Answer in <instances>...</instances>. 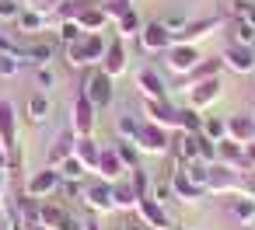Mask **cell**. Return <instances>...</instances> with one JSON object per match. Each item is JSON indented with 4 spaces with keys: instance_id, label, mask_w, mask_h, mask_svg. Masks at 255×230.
Masks as SVG:
<instances>
[{
    "instance_id": "1",
    "label": "cell",
    "mask_w": 255,
    "mask_h": 230,
    "mask_svg": "<svg viewBox=\"0 0 255 230\" xmlns=\"http://www.w3.org/2000/svg\"><path fill=\"white\" fill-rule=\"evenodd\" d=\"M0 147H4L7 157H11L7 171L14 178L25 167V157H21V143H18V112H14V105L7 98H0Z\"/></svg>"
},
{
    "instance_id": "2",
    "label": "cell",
    "mask_w": 255,
    "mask_h": 230,
    "mask_svg": "<svg viewBox=\"0 0 255 230\" xmlns=\"http://www.w3.org/2000/svg\"><path fill=\"white\" fill-rule=\"evenodd\" d=\"M171 129H164V126H157V122H150V119H140V126H136V133H133V143H136V150L140 153H150V157H164V153H171Z\"/></svg>"
},
{
    "instance_id": "3",
    "label": "cell",
    "mask_w": 255,
    "mask_h": 230,
    "mask_svg": "<svg viewBox=\"0 0 255 230\" xmlns=\"http://www.w3.org/2000/svg\"><path fill=\"white\" fill-rule=\"evenodd\" d=\"M81 199L91 213H116V192H112V181L105 178H84Z\"/></svg>"
},
{
    "instance_id": "4",
    "label": "cell",
    "mask_w": 255,
    "mask_h": 230,
    "mask_svg": "<svg viewBox=\"0 0 255 230\" xmlns=\"http://www.w3.org/2000/svg\"><path fill=\"white\" fill-rule=\"evenodd\" d=\"M81 91L91 98V105H95V108H109V105H112V98H116V80H112L102 67H91V70H88V77H84V84H81Z\"/></svg>"
},
{
    "instance_id": "5",
    "label": "cell",
    "mask_w": 255,
    "mask_h": 230,
    "mask_svg": "<svg viewBox=\"0 0 255 230\" xmlns=\"http://www.w3.org/2000/svg\"><path fill=\"white\" fill-rule=\"evenodd\" d=\"M203 63V53H199V46H185V42H171L168 49H164V67L175 74V77H185L189 70H196Z\"/></svg>"
},
{
    "instance_id": "6",
    "label": "cell",
    "mask_w": 255,
    "mask_h": 230,
    "mask_svg": "<svg viewBox=\"0 0 255 230\" xmlns=\"http://www.w3.org/2000/svg\"><path fill=\"white\" fill-rule=\"evenodd\" d=\"M60 188H63L60 167H42V171H35V174L25 181V195H32V199H53Z\"/></svg>"
},
{
    "instance_id": "7",
    "label": "cell",
    "mask_w": 255,
    "mask_h": 230,
    "mask_svg": "<svg viewBox=\"0 0 255 230\" xmlns=\"http://www.w3.org/2000/svg\"><path fill=\"white\" fill-rule=\"evenodd\" d=\"M220 60H224V67L231 70V74H255V46H238V42H227L224 46V53H220Z\"/></svg>"
},
{
    "instance_id": "8",
    "label": "cell",
    "mask_w": 255,
    "mask_h": 230,
    "mask_svg": "<svg viewBox=\"0 0 255 230\" xmlns=\"http://www.w3.org/2000/svg\"><path fill=\"white\" fill-rule=\"evenodd\" d=\"M238 181H241V171H234L227 164H210L206 192L210 195H238Z\"/></svg>"
},
{
    "instance_id": "9",
    "label": "cell",
    "mask_w": 255,
    "mask_h": 230,
    "mask_svg": "<svg viewBox=\"0 0 255 230\" xmlns=\"http://www.w3.org/2000/svg\"><path fill=\"white\" fill-rule=\"evenodd\" d=\"M171 195H175L178 202L192 206V202L206 199L210 192H206V188H199V185H196V181L185 174V167H182V164H175V167H171Z\"/></svg>"
},
{
    "instance_id": "10",
    "label": "cell",
    "mask_w": 255,
    "mask_h": 230,
    "mask_svg": "<svg viewBox=\"0 0 255 230\" xmlns=\"http://www.w3.org/2000/svg\"><path fill=\"white\" fill-rule=\"evenodd\" d=\"M136 216H140L150 230H171V227H175L171 216H168V209H164V202H157L154 195L136 199Z\"/></svg>"
},
{
    "instance_id": "11",
    "label": "cell",
    "mask_w": 255,
    "mask_h": 230,
    "mask_svg": "<svg viewBox=\"0 0 255 230\" xmlns=\"http://www.w3.org/2000/svg\"><path fill=\"white\" fill-rule=\"evenodd\" d=\"M136 42H140V49H143V53H150V56H164V49L171 46V35L164 32V25H161V21H143V28H140V35H136Z\"/></svg>"
},
{
    "instance_id": "12",
    "label": "cell",
    "mask_w": 255,
    "mask_h": 230,
    "mask_svg": "<svg viewBox=\"0 0 255 230\" xmlns=\"http://www.w3.org/2000/svg\"><path fill=\"white\" fill-rule=\"evenodd\" d=\"M95 105H91V98L81 91L77 98H74V112H70V126H74V133L77 136H95Z\"/></svg>"
},
{
    "instance_id": "13",
    "label": "cell",
    "mask_w": 255,
    "mask_h": 230,
    "mask_svg": "<svg viewBox=\"0 0 255 230\" xmlns=\"http://www.w3.org/2000/svg\"><path fill=\"white\" fill-rule=\"evenodd\" d=\"M143 119L164 126V129H171V133H178V108H175L168 98H164V101H157V98H143Z\"/></svg>"
},
{
    "instance_id": "14",
    "label": "cell",
    "mask_w": 255,
    "mask_h": 230,
    "mask_svg": "<svg viewBox=\"0 0 255 230\" xmlns=\"http://www.w3.org/2000/svg\"><path fill=\"white\" fill-rule=\"evenodd\" d=\"M74 147H77V133H74V126H63L46 150V167H60L67 157H74Z\"/></svg>"
},
{
    "instance_id": "15",
    "label": "cell",
    "mask_w": 255,
    "mask_h": 230,
    "mask_svg": "<svg viewBox=\"0 0 255 230\" xmlns=\"http://www.w3.org/2000/svg\"><path fill=\"white\" fill-rule=\"evenodd\" d=\"M60 21L53 18V14H42V11H21L18 14V21H14V35H39V32H49V28H56Z\"/></svg>"
},
{
    "instance_id": "16",
    "label": "cell",
    "mask_w": 255,
    "mask_h": 230,
    "mask_svg": "<svg viewBox=\"0 0 255 230\" xmlns=\"http://www.w3.org/2000/svg\"><path fill=\"white\" fill-rule=\"evenodd\" d=\"M217 28H220V18H217V14H210V18H196V21H189V25H185V32H178V35H175V42L199 46V42H203V39H210Z\"/></svg>"
},
{
    "instance_id": "17",
    "label": "cell",
    "mask_w": 255,
    "mask_h": 230,
    "mask_svg": "<svg viewBox=\"0 0 255 230\" xmlns=\"http://www.w3.org/2000/svg\"><path fill=\"white\" fill-rule=\"evenodd\" d=\"M102 70L116 80L129 70V53H126V42L123 39H109V49H105V60H102Z\"/></svg>"
},
{
    "instance_id": "18",
    "label": "cell",
    "mask_w": 255,
    "mask_h": 230,
    "mask_svg": "<svg viewBox=\"0 0 255 230\" xmlns=\"http://www.w3.org/2000/svg\"><path fill=\"white\" fill-rule=\"evenodd\" d=\"M77 49H81L84 70H91V67H102V60H105V49H109V39H105L102 32H91V35H84V39L77 42Z\"/></svg>"
},
{
    "instance_id": "19",
    "label": "cell",
    "mask_w": 255,
    "mask_h": 230,
    "mask_svg": "<svg viewBox=\"0 0 255 230\" xmlns=\"http://www.w3.org/2000/svg\"><path fill=\"white\" fill-rule=\"evenodd\" d=\"M220 70H224V60L217 56V60H206L203 56V63L196 67V70H189L185 77H178V91H189V87H196V84H203V80H210V77H220Z\"/></svg>"
},
{
    "instance_id": "20",
    "label": "cell",
    "mask_w": 255,
    "mask_h": 230,
    "mask_svg": "<svg viewBox=\"0 0 255 230\" xmlns=\"http://www.w3.org/2000/svg\"><path fill=\"white\" fill-rule=\"evenodd\" d=\"M220 91H224L220 77H210V80H203V84L189 87V105H192L196 112H206V108H210V105L220 98Z\"/></svg>"
},
{
    "instance_id": "21",
    "label": "cell",
    "mask_w": 255,
    "mask_h": 230,
    "mask_svg": "<svg viewBox=\"0 0 255 230\" xmlns=\"http://www.w3.org/2000/svg\"><path fill=\"white\" fill-rule=\"evenodd\" d=\"M95 174H98V178H105V181H119V178L126 174V164H123V157H119L116 143L102 147V153H98V171H95Z\"/></svg>"
},
{
    "instance_id": "22",
    "label": "cell",
    "mask_w": 255,
    "mask_h": 230,
    "mask_svg": "<svg viewBox=\"0 0 255 230\" xmlns=\"http://www.w3.org/2000/svg\"><path fill=\"white\" fill-rule=\"evenodd\" d=\"M136 91H140L143 98H157V101L168 98V84H164V77H161L157 70H150V67L136 70Z\"/></svg>"
},
{
    "instance_id": "23",
    "label": "cell",
    "mask_w": 255,
    "mask_h": 230,
    "mask_svg": "<svg viewBox=\"0 0 255 230\" xmlns=\"http://www.w3.org/2000/svg\"><path fill=\"white\" fill-rule=\"evenodd\" d=\"M53 56H56V46L53 42H28L21 49V67H53Z\"/></svg>"
},
{
    "instance_id": "24",
    "label": "cell",
    "mask_w": 255,
    "mask_h": 230,
    "mask_svg": "<svg viewBox=\"0 0 255 230\" xmlns=\"http://www.w3.org/2000/svg\"><path fill=\"white\" fill-rule=\"evenodd\" d=\"M217 164H227V167H234V171H248V164H245V143L220 140V143H217Z\"/></svg>"
},
{
    "instance_id": "25",
    "label": "cell",
    "mask_w": 255,
    "mask_h": 230,
    "mask_svg": "<svg viewBox=\"0 0 255 230\" xmlns=\"http://www.w3.org/2000/svg\"><path fill=\"white\" fill-rule=\"evenodd\" d=\"M98 153H102V143H95V136H77L74 157L88 167V174H95V171H98Z\"/></svg>"
},
{
    "instance_id": "26",
    "label": "cell",
    "mask_w": 255,
    "mask_h": 230,
    "mask_svg": "<svg viewBox=\"0 0 255 230\" xmlns=\"http://www.w3.org/2000/svg\"><path fill=\"white\" fill-rule=\"evenodd\" d=\"M255 136V115H227V140L252 143Z\"/></svg>"
},
{
    "instance_id": "27",
    "label": "cell",
    "mask_w": 255,
    "mask_h": 230,
    "mask_svg": "<svg viewBox=\"0 0 255 230\" xmlns=\"http://www.w3.org/2000/svg\"><path fill=\"white\" fill-rule=\"evenodd\" d=\"M49 112H53V101H49V94L46 91H32L28 94V101H25V115H28V122H46L49 119Z\"/></svg>"
},
{
    "instance_id": "28",
    "label": "cell",
    "mask_w": 255,
    "mask_h": 230,
    "mask_svg": "<svg viewBox=\"0 0 255 230\" xmlns=\"http://www.w3.org/2000/svg\"><path fill=\"white\" fill-rule=\"evenodd\" d=\"M70 220V213L60 206V202H53V199H42V213H39V227H46V230H60L63 223Z\"/></svg>"
},
{
    "instance_id": "29",
    "label": "cell",
    "mask_w": 255,
    "mask_h": 230,
    "mask_svg": "<svg viewBox=\"0 0 255 230\" xmlns=\"http://www.w3.org/2000/svg\"><path fill=\"white\" fill-rule=\"evenodd\" d=\"M227 213H231V220H238L241 227H248L255 220V199L252 195H231L227 199Z\"/></svg>"
},
{
    "instance_id": "30",
    "label": "cell",
    "mask_w": 255,
    "mask_h": 230,
    "mask_svg": "<svg viewBox=\"0 0 255 230\" xmlns=\"http://www.w3.org/2000/svg\"><path fill=\"white\" fill-rule=\"evenodd\" d=\"M18 213H21V220H25V227L32 230V227H39V213H42V199H32V195H25V188L18 192Z\"/></svg>"
},
{
    "instance_id": "31",
    "label": "cell",
    "mask_w": 255,
    "mask_h": 230,
    "mask_svg": "<svg viewBox=\"0 0 255 230\" xmlns=\"http://www.w3.org/2000/svg\"><path fill=\"white\" fill-rule=\"evenodd\" d=\"M77 25L84 28V35H91V32H102V28L109 25V14H105L102 4H95V7H88V11L77 18Z\"/></svg>"
},
{
    "instance_id": "32",
    "label": "cell",
    "mask_w": 255,
    "mask_h": 230,
    "mask_svg": "<svg viewBox=\"0 0 255 230\" xmlns=\"http://www.w3.org/2000/svg\"><path fill=\"white\" fill-rule=\"evenodd\" d=\"M112 192H116V209H123V213H133L136 209V192H133L129 178L112 181Z\"/></svg>"
},
{
    "instance_id": "33",
    "label": "cell",
    "mask_w": 255,
    "mask_h": 230,
    "mask_svg": "<svg viewBox=\"0 0 255 230\" xmlns=\"http://www.w3.org/2000/svg\"><path fill=\"white\" fill-rule=\"evenodd\" d=\"M95 4H98V0H63L53 18H56V21H77V18H81L88 7H95Z\"/></svg>"
},
{
    "instance_id": "34",
    "label": "cell",
    "mask_w": 255,
    "mask_h": 230,
    "mask_svg": "<svg viewBox=\"0 0 255 230\" xmlns=\"http://www.w3.org/2000/svg\"><path fill=\"white\" fill-rule=\"evenodd\" d=\"M140 28H143V21H140V14H136V7L129 11V14H123L119 21H116V39H136L140 35Z\"/></svg>"
},
{
    "instance_id": "35",
    "label": "cell",
    "mask_w": 255,
    "mask_h": 230,
    "mask_svg": "<svg viewBox=\"0 0 255 230\" xmlns=\"http://www.w3.org/2000/svg\"><path fill=\"white\" fill-rule=\"evenodd\" d=\"M157 21L164 25V32H168V35H171V42H175V35H178V32H185V25H189L192 18H189L185 11H164Z\"/></svg>"
},
{
    "instance_id": "36",
    "label": "cell",
    "mask_w": 255,
    "mask_h": 230,
    "mask_svg": "<svg viewBox=\"0 0 255 230\" xmlns=\"http://www.w3.org/2000/svg\"><path fill=\"white\" fill-rule=\"evenodd\" d=\"M231 42H238V46H255V25L245 21V18H234V21H231Z\"/></svg>"
},
{
    "instance_id": "37",
    "label": "cell",
    "mask_w": 255,
    "mask_h": 230,
    "mask_svg": "<svg viewBox=\"0 0 255 230\" xmlns=\"http://www.w3.org/2000/svg\"><path fill=\"white\" fill-rule=\"evenodd\" d=\"M178 133H203V112H196L192 105L178 108Z\"/></svg>"
},
{
    "instance_id": "38",
    "label": "cell",
    "mask_w": 255,
    "mask_h": 230,
    "mask_svg": "<svg viewBox=\"0 0 255 230\" xmlns=\"http://www.w3.org/2000/svg\"><path fill=\"white\" fill-rule=\"evenodd\" d=\"M203 136L213 140V143L227 140V119H220V115H203Z\"/></svg>"
},
{
    "instance_id": "39",
    "label": "cell",
    "mask_w": 255,
    "mask_h": 230,
    "mask_svg": "<svg viewBox=\"0 0 255 230\" xmlns=\"http://www.w3.org/2000/svg\"><path fill=\"white\" fill-rule=\"evenodd\" d=\"M116 150H119V157H123L126 171L140 167V150H136V143H133V140H116Z\"/></svg>"
},
{
    "instance_id": "40",
    "label": "cell",
    "mask_w": 255,
    "mask_h": 230,
    "mask_svg": "<svg viewBox=\"0 0 255 230\" xmlns=\"http://www.w3.org/2000/svg\"><path fill=\"white\" fill-rule=\"evenodd\" d=\"M60 174H63V181H84V178H88V167H84L77 157H67V160L60 164Z\"/></svg>"
},
{
    "instance_id": "41",
    "label": "cell",
    "mask_w": 255,
    "mask_h": 230,
    "mask_svg": "<svg viewBox=\"0 0 255 230\" xmlns=\"http://www.w3.org/2000/svg\"><path fill=\"white\" fill-rule=\"evenodd\" d=\"M129 185H133V192H136V199H143V195H150V188H154V181H150V174H147L143 167H133V171H129Z\"/></svg>"
},
{
    "instance_id": "42",
    "label": "cell",
    "mask_w": 255,
    "mask_h": 230,
    "mask_svg": "<svg viewBox=\"0 0 255 230\" xmlns=\"http://www.w3.org/2000/svg\"><path fill=\"white\" fill-rule=\"evenodd\" d=\"M56 35H60L63 46H70V42H81V39H84V28H81L77 21H60V25H56Z\"/></svg>"
},
{
    "instance_id": "43",
    "label": "cell",
    "mask_w": 255,
    "mask_h": 230,
    "mask_svg": "<svg viewBox=\"0 0 255 230\" xmlns=\"http://www.w3.org/2000/svg\"><path fill=\"white\" fill-rule=\"evenodd\" d=\"M136 126H140V119H136L133 112H123V115H119V122H116V136H119V140H133Z\"/></svg>"
},
{
    "instance_id": "44",
    "label": "cell",
    "mask_w": 255,
    "mask_h": 230,
    "mask_svg": "<svg viewBox=\"0 0 255 230\" xmlns=\"http://www.w3.org/2000/svg\"><path fill=\"white\" fill-rule=\"evenodd\" d=\"M21 11H25L21 0H0V25H14Z\"/></svg>"
},
{
    "instance_id": "45",
    "label": "cell",
    "mask_w": 255,
    "mask_h": 230,
    "mask_svg": "<svg viewBox=\"0 0 255 230\" xmlns=\"http://www.w3.org/2000/svg\"><path fill=\"white\" fill-rule=\"evenodd\" d=\"M185 167V174L199 185V188H206V181H210V164H203V160H192V164H182Z\"/></svg>"
},
{
    "instance_id": "46",
    "label": "cell",
    "mask_w": 255,
    "mask_h": 230,
    "mask_svg": "<svg viewBox=\"0 0 255 230\" xmlns=\"http://www.w3.org/2000/svg\"><path fill=\"white\" fill-rule=\"evenodd\" d=\"M105 14H109V21H119L123 14H129L133 11V0H105Z\"/></svg>"
},
{
    "instance_id": "47",
    "label": "cell",
    "mask_w": 255,
    "mask_h": 230,
    "mask_svg": "<svg viewBox=\"0 0 255 230\" xmlns=\"http://www.w3.org/2000/svg\"><path fill=\"white\" fill-rule=\"evenodd\" d=\"M35 87L49 94V91L56 87V70H53V67H39V70H35Z\"/></svg>"
},
{
    "instance_id": "48",
    "label": "cell",
    "mask_w": 255,
    "mask_h": 230,
    "mask_svg": "<svg viewBox=\"0 0 255 230\" xmlns=\"http://www.w3.org/2000/svg\"><path fill=\"white\" fill-rule=\"evenodd\" d=\"M18 70H21V60L18 56H11V53H0V77H18Z\"/></svg>"
},
{
    "instance_id": "49",
    "label": "cell",
    "mask_w": 255,
    "mask_h": 230,
    "mask_svg": "<svg viewBox=\"0 0 255 230\" xmlns=\"http://www.w3.org/2000/svg\"><path fill=\"white\" fill-rule=\"evenodd\" d=\"M150 195H154L157 202H164V199H175V195H171V171H168L164 178H157V181H154V188H150Z\"/></svg>"
},
{
    "instance_id": "50",
    "label": "cell",
    "mask_w": 255,
    "mask_h": 230,
    "mask_svg": "<svg viewBox=\"0 0 255 230\" xmlns=\"http://www.w3.org/2000/svg\"><path fill=\"white\" fill-rule=\"evenodd\" d=\"M199 160H203V164H217V143L206 140L203 133H199Z\"/></svg>"
},
{
    "instance_id": "51",
    "label": "cell",
    "mask_w": 255,
    "mask_h": 230,
    "mask_svg": "<svg viewBox=\"0 0 255 230\" xmlns=\"http://www.w3.org/2000/svg\"><path fill=\"white\" fill-rule=\"evenodd\" d=\"M21 4L28 11H42V14H56V7L63 4V0H21Z\"/></svg>"
},
{
    "instance_id": "52",
    "label": "cell",
    "mask_w": 255,
    "mask_h": 230,
    "mask_svg": "<svg viewBox=\"0 0 255 230\" xmlns=\"http://www.w3.org/2000/svg\"><path fill=\"white\" fill-rule=\"evenodd\" d=\"M245 164L248 171H255V143H245Z\"/></svg>"
},
{
    "instance_id": "53",
    "label": "cell",
    "mask_w": 255,
    "mask_h": 230,
    "mask_svg": "<svg viewBox=\"0 0 255 230\" xmlns=\"http://www.w3.org/2000/svg\"><path fill=\"white\" fill-rule=\"evenodd\" d=\"M123 230H150V227H147V223L136 216V220H126V223H123Z\"/></svg>"
},
{
    "instance_id": "54",
    "label": "cell",
    "mask_w": 255,
    "mask_h": 230,
    "mask_svg": "<svg viewBox=\"0 0 255 230\" xmlns=\"http://www.w3.org/2000/svg\"><path fill=\"white\" fill-rule=\"evenodd\" d=\"M7 185H11V171H0V195L7 192Z\"/></svg>"
},
{
    "instance_id": "55",
    "label": "cell",
    "mask_w": 255,
    "mask_h": 230,
    "mask_svg": "<svg viewBox=\"0 0 255 230\" xmlns=\"http://www.w3.org/2000/svg\"><path fill=\"white\" fill-rule=\"evenodd\" d=\"M7 164H11V157H7V150L0 147V171H7Z\"/></svg>"
},
{
    "instance_id": "56",
    "label": "cell",
    "mask_w": 255,
    "mask_h": 230,
    "mask_svg": "<svg viewBox=\"0 0 255 230\" xmlns=\"http://www.w3.org/2000/svg\"><path fill=\"white\" fill-rule=\"evenodd\" d=\"M81 230H102V227H98L95 220H84V223H81Z\"/></svg>"
},
{
    "instance_id": "57",
    "label": "cell",
    "mask_w": 255,
    "mask_h": 230,
    "mask_svg": "<svg viewBox=\"0 0 255 230\" xmlns=\"http://www.w3.org/2000/svg\"><path fill=\"white\" fill-rule=\"evenodd\" d=\"M32 230H46V227H32Z\"/></svg>"
},
{
    "instance_id": "58",
    "label": "cell",
    "mask_w": 255,
    "mask_h": 230,
    "mask_svg": "<svg viewBox=\"0 0 255 230\" xmlns=\"http://www.w3.org/2000/svg\"><path fill=\"white\" fill-rule=\"evenodd\" d=\"M175 230H185V227H175Z\"/></svg>"
},
{
    "instance_id": "59",
    "label": "cell",
    "mask_w": 255,
    "mask_h": 230,
    "mask_svg": "<svg viewBox=\"0 0 255 230\" xmlns=\"http://www.w3.org/2000/svg\"><path fill=\"white\" fill-rule=\"evenodd\" d=\"M0 230H4V223H0Z\"/></svg>"
},
{
    "instance_id": "60",
    "label": "cell",
    "mask_w": 255,
    "mask_h": 230,
    "mask_svg": "<svg viewBox=\"0 0 255 230\" xmlns=\"http://www.w3.org/2000/svg\"><path fill=\"white\" fill-rule=\"evenodd\" d=\"M252 143H255V136H252Z\"/></svg>"
},
{
    "instance_id": "61",
    "label": "cell",
    "mask_w": 255,
    "mask_h": 230,
    "mask_svg": "<svg viewBox=\"0 0 255 230\" xmlns=\"http://www.w3.org/2000/svg\"><path fill=\"white\" fill-rule=\"evenodd\" d=\"M133 4H136V0H133Z\"/></svg>"
},
{
    "instance_id": "62",
    "label": "cell",
    "mask_w": 255,
    "mask_h": 230,
    "mask_svg": "<svg viewBox=\"0 0 255 230\" xmlns=\"http://www.w3.org/2000/svg\"><path fill=\"white\" fill-rule=\"evenodd\" d=\"M171 230H175V227H171Z\"/></svg>"
}]
</instances>
